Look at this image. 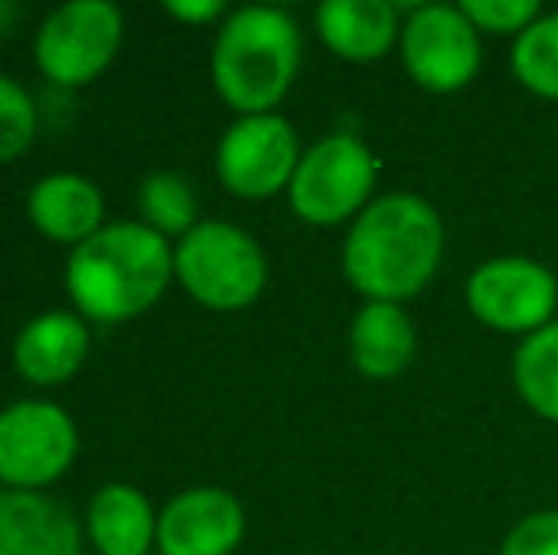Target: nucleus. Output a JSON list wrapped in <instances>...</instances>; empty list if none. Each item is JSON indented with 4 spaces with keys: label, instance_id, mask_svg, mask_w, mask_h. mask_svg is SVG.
Listing matches in <instances>:
<instances>
[{
    "label": "nucleus",
    "instance_id": "obj_1",
    "mask_svg": "<svg viewBox=\"0 0 558 555\" xmlns=\"http://www.w3.org/2000/svg\"><path fill=\"white\" fill-rule=\"evenodd\" d=\"M441 260V214L422 194L403 191L373 198L342 244V275L365 301H411L437 278Z\"/></svg>",
    "mask_w": 558,
    "mask_h": 555
},
{
    "label": "nucleus",
    "instance_id": "obj_2",
    "mask_svg": "<svg viewBox=\"0 0 558 555\" xmlns=\"http://www.w3.org/2000/svg\"><path fill=\"white\" fill-rule=\"evenodd\" d=\"M175 278V248L145 221L104 225L76 244L65 263V289L81 316L125 324L148 312Z\"/></svg>",
    "mask_w": 558,
    "mask_h": 555
},
{
    "label": "nucleus",
    "instance_id": "obj_3",
    "mask_svg": "<svg viewBox=\"0 0 558 555\" xmlns=\"http://www.w3.org/2000/svg\"><path fill=\"white\" fill-rule=\"evenodd\" d=\"M304 38L289 12L266 4L235 8L217 31L214 73L217 96L235 114H274L301 73Z\"/></svg>",
    "mask_w": 558,
    "mask_h": 555
},
{
    "label": "nucleus",
    "instance_id": "obj_4",
    "mask_svg": "<svg viewBox=\"0 0 558 555\" xmlns=\"http://www.w3.org/2000/svg\"><path fill=\"white\" fill-rule=\"evenodd\" d=\"M175 278L206 309L240 312L263 297L266 255L240 225L198 221L175 244Z\"/></svg>",
    "mask_w": 558,
    "mask_h": 555
},
{
    "label": "nucleus",
    "instance_id": "obj_5",
    "mask_svg": "<svg viewBox=\"0 0 558 555\" xmlns=\"http://www.w3.org/2000/svg\"><path fill=\"white\" fill-rule=\"evenodd\" d=\"M376 164L373 148L357 134H331L319 137L312 148H304L296 176L289 183V206L304 225L316 229H331L342 221H357L368 206H373Z\"/></svg>",
    "mask_w": 558,
    "mask_h": 555
},
{
    "label": "nucleus",
    "instance_id": "obj_6",
    "mask_svg": "<svg viewBox=\"0 0 558 555\" xmlns=\"http://www.w3.org/2000/svg\"><path fill=\"white\" fill-rule=\"evenodd\" d=\"M125 23L111 0H69L53 8L35 35V61L58 88H81L111 69Z\"/></svg>",
    "mask_w": 558,
    "mask_h": 555
},
{
    "label": "nucleus",
    "instance_id": "obj_7",
    "mask_svg": "<svg viewBox=\"0 0 558 555\" xmlns=\"http://www.w3.org/2000/svg\"><path fill=\"white\" fill-rule=\"evenodd\" d=\"M471 316L501 335H536L555 319L558 278L551 267L524 255H498L478 263L463 286Z\"/></svg>",
    "mask_w": 558,
    "mask_h": 555
},
{
    "label": "nucleus",
    "instance_id": "obj_8",
    "mask_svg": "<svg viewBox=\"0 0 558 555\" xmlns=\"http://www.w3.org/2000/svg\"><path fill=\"white\" fill-rule=\"evenodd\" d=\"M403 69L418 88L448 96L475 81L483 65V43L460 4H418L399 35Z\"/></svg>",
    "mask_w": 558,
    "mask_h": 555
},
{
    "label": "nucleus",
    "instance_id": "obj_9",
    "mask_svg": "<svg viewBox=\"0 0 558 555\" xmlns=\"http://www.w3.org/2000/svg\"><path fill=\"white\" fill-rule=\"evenodd\" d=\"M76 422L46 400H20L0 411V480L12 491H38L61 480L76 457Z\"/></svg>",
    "mask_w": 558,
    "mask_h": 555
},
{
    "label": "nucleus",
    "instance_id": "obj_10",
    "mask_svg": "<svg viewBox=\"0 0 558 555\" xmlns=\"http://www.w3.org/2000/svg\"><path fill=\"white\" fill-rule=\"evenodd\" d=\"M304 148L281 114H243L217 145V179L235 198H274L289 191Z\"/></svg>",
    "mask_w": 558,
    "mask_h": 555
},
{
    "label": "nucleus",
    "instance_id": "obj_11",
    "mask_svg": "<svg viewBox=\"0 0 558 555\" xmlns=\"http://www.w3.org/2000/svg\"><path fill=\"white\" fill-rule=\"evenodd\" d=\"M247 533L243 503L225 487H191L175 495L156 521L160 555H232Z\"/></svg>",
    "mask_w": 558,
    "mask_h": 555
},
{
    "label": "nucleus",
    "instance_id": "obj_12",
    "mask_svg": "<svg viewBox=\"0 0 558 555\" xmlns=\"http://www.w3.org/2000/svg\"><path fill=\"white\" fill-rule=\"evenodd\" d=\"M0 555H84L81 521L43 491H0Z\"/></svg>",
    "mask_w": 558,
    "mask_h": 555
},
{
    "label": "nucleus",
    "instance_id": "obj_13",
    "mask_svg": "<svg viewBox=\"0 0 558 555\" xmlns=\"http://www.w3.org/2000/svg\"><path fill=\"white\" fill-rule=\"evenodd\" d=\"M88 358V327L73 312H43L20 327L12 342V365L38 388L65 385Z\"/></svg>",
    "mask_w": 558,
    "mask_h": 555
},
{
    "label": "nucleus",
    "instance_id": "obj_14",
    "mask_svg": "<svg viewBox=\"0 0 558 555\" xmlns=\"http://www.w3.org/2000/svg\"><path fill=\"white\" fill-rule=\"evenodd\" d=\"M27 217L53 244H84L104 229V194L88 176L53 171L27 194Z\"/></svg>",
    "mask_w": 558,
    "mask_h": 555
},
{
    "label": "nucleus",
    "instance_id": "obj_15",
    "mask_svg": "<svg viewBox=\"0 0 558 555\" xmlns=\"http://www.w3.org/2000/svg\"><path fill=\"white\" fill-rule=\"evenodd\" d=\"M316 31L342 61H380L399 43V8L388 0H327L316 8Z\"/></svg>",
    "mask_w": 558,
    "mask_h": 555
},
{
    "label": "nucleus",
    "instance_id": "obj_16",
    "mask_svg": "<svg viewBox=\"0 0 558 555\" xmlns=\"http://www.w3.org/2000/svg\"><path fill=\"white\" fill-rule=\"evenodd\" d=\"M418 350L414 319L407 316L403 304L365 301L350 324V358L361 377L391 381L403 377Z\"/></svg>",
    "mask_w": 558,
    "mask_h": 555
},
{
    "label": "nucleus",
    "instance_id": "obj_17",
    "mask_svg": "<svg viewBox=\"0 0 558 555\" xmlns=\"http://www.w3.org/2000/svg\"><path fill=\"white\" fill-rule=\"evenodd\" d=\"M156 521L160 514L137 487L107 483L92 495L84 529L99 555H148L156 544Z\"/></svg>",
    "mask_w": 558,
    "mask_h": 555
},
{
    "label": "nucleus",
    "instance_id": "obj_18",
    "mask_svg": "<svg viewBox=\"0 0 558 555\" xmlns=\"http://www.w3.org/2000/svg\"><path fill=\"white\" fill-rule=\"evenodd\" d=\"M513 388L524 408L558 426V319L517 342Z\"/></svg>",
    "mask_w": 558,
    "mask_h": 555
},
{
    "label": "nucleus",
    "instance_id": "obj_19",
    "mask_svg": "<svg viewBox=\"0 0 558 555\" xmlns=\"http://www.w3.org/2000/svg\"><path fill=\"white\" fill-rule=\"evenodd\" d=\"M509 69L524 92L558 104V12H544L524 35L513 38Z\"/></svg>",
    "mask_w": 558,
    "mask_h": 555
},
{
    "label": "nucleus",
    "instance_id": "obj_20",
    "mask_svg": "<svg viewBox=\"0 0 558 555\" xmlns=\"http://www.w3.org/2000/svg\"><path fill=\"white\" fill-rule=\"evenodd\" d=\"M141 221L156 229L160 237H179L198 225V198H194L191 183L179 171H153L137 191Z\"/></svg>",
    "mask_w": 558,
    "mask_h": 555
},
{
    "label": "nucleus",
    "instance_id": "obj_21",
    "mask_svg": "<svg viewBox=\"0 0 558 555\" xmlns=\"http://www.w3.org/2000/svg\"><path fill=\"white\" fill-rule=\"evenodd\" d=\"M38 134V111L31 92L20 81L0 73V164L15 160Z\"/></svg>",
    "mask_w": 558,
    "mask_h": 555
},
{
    "label": "nucleus",
    "instance_id": "obj_22",
    "mask_svg": "<svg viewBox=\"0 0 558 555\" xmlns=\"http://www.w3.org/2000/svg\"><path fill=\"white\" fill-rule=\"evenodd\" d=\"M460 12L478 35H524L544 15L539 0H460Z\"/></svg>",
    "mask_w": 558,
    "mask_h": 555
},
{
    "label": "nucleus",
    "instance_id": "obj_23",
    "mask_svg": "<svg viewBox=\"0 0 558 555\" xmlns=\"http://www.w3.org/2000/svg\"><path fill=\"white\" fill-rule=\"evenodd\" d=\"M498 555H558V510L524 514L506 533Z\"/></svg>",
    "mask_w": 558,
    "mask_h": 555
},
{
    "label": "nucleus",
    "instance_id": "obj_24",
    "mask_svg": "<svg viewBox=\"0 0 558 555\" xmlns=\"http://www.w3.org/2000/svg\"><path fill=\"white\" fill-rule=\"evenodd\" d=\"M163 12H168L171 20H183V23H209V20L228 15V8L221 0H168Z\"/></svg>",
    "mask_w": 558,
    "mask_h": 555
}]
</instances>
